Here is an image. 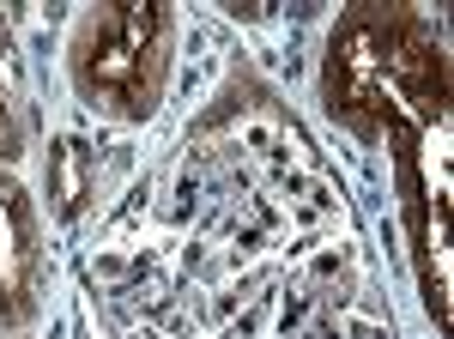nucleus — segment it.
I'll use <instances>...</instances> for the list:
<instances>
[{
  "mask_svg": "<svg viewBox=\"0 0 454 339\" xmlns=\"http://www.w3.org/2000/svg\"><path fill=\"white\" fill-rule=\"evenodd\" d=\"M442 91H449V61L442 43L406 12H351L333 31V61H327V98L357 128H394L406 134V115L419 128H442Z\"/></svg>",
  "mask_w": 454,
  "mask_h": 339,
  "instance_id": "f257e3e1",
  "label": "nucleus"
},
{
  "mask_svg": "<svg viewBox=\"0 0 454 339\" xmlns=\"http://www.w3.org/2000/svg\"><path fill=\"white\" fill-rule=\"evenodd\" d=\"M73 91L109 122H145L170 79V12L164 6H91L67 43Z\"/></svg>",
  "mask_w": 454,
  "mask_h": 339,
  "instance_id": "f03ea898",
  "label": "nucleus"
},
{
  "mask_svg": "<svg viewBox=\"0 0 454 339\" xmlns=\"http://www.w3.org/2000/svg\"><path fill=\"white\" fill-rule=\"evenodd\" d=\"M25 128L19 109L0 91V321H31L36 315V212L19 182Z\"/></svg>",
  "mask_w": 454,
  "mask_h": 339,
  "instance_id": "7ed1b4c3",
  "label": "nucleus"
},
{
  "mask_svg": "<svg viewBox=\"0 0 454 339\" xmlns=\"http://www.w3.org/2000/svg\"><path fill=\"white\" fill-rule=\"evenodd\" d=\"M49 170H55V212L73 218L79 201H85V146H79V139H61L55 158H49Z\"/></svg>",
  "mask_w": 454,
  "mask_h": 339,
  "instance_id": "20e7f679",
  "label": "nucleus"
}]
</instances>
